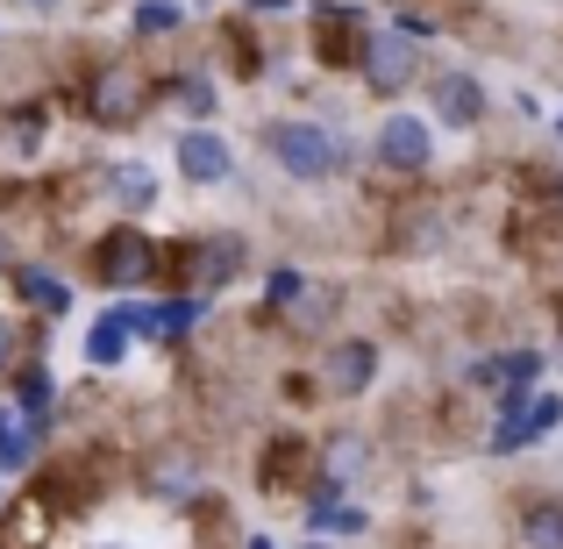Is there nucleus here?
I'll list each match as a JSON object with an SVG mask.
<instances>
[{"label": "nucleus", "mask_w": 563, "mask_h": 549, "mask_svg": "<svg viewBox=\"0 0 563 549\" xmlns=\"http://www.w3.org/2000/svg\"><path fill=\"white\" fill-rule=\"evenodd\" d=\"M179 108L186 114H214V86H207V79H179Z\"/></svg>", "instance_id": "19"}, {"label": "nucleus", "mask_w": 563, "mask_h": 549, "mask_svg": "<svg viewBox=\"0 0 563 549\" xmlns=\"http://www.w3.org/2000/svg\"><path fill=\"white\" fill-rule=\"evenodd\" d=\"M29 457H36V428H29L22 414H14V421L0 428V471H22Z\"/></svg>", "instance_id": "14"}, {"label": "nucleus", "mask_w": 563, "mask_h": 549, "mask_svg": "<svg viewBox=\"0 0 563 549\" xmlns=\"http://www.w3.org/2000/svg\"><path fill=\"white\" fill-rule=\"evenodd\" d=\"M307 549H329V542H307Z\"/></svg>", "instance_id": "22"}, {"label": "nucleus", "mask_w": 563, "mask_h": 549, "mask_svg": "<svg viewBox=\"0 0 563 549\" xmlns=\"http://www.w3.org/2000/svg\"><path fill=\"white\" fill-rule=\"evenodd\" d=\"M413 51H421V43L399 36V29L385 22V29H372V43H364V72H372L385 94H399V86L413 79Z\"/></svg>", "instance_id": "4"}, {"label": "nucleus", "mask_w": 563, "mask_h": 549, "mask_svg": "<svg viewBox=\"0 0 563 549\" xmlns=\"http://www.w3.org/2000/svg\"><path fill=\"white\" fill-rule=\"evenodd\" d=\"M250 549H272V542H250Z\"/></svg>", "instance_id": "23"}, {"label": "nucleus", "mask_w": 563, "mask_h": 549, "mask_svg": "<svg viewBox=\"0 0 563 549\" xmlns=\"http://www.w3.org/2000/svg\"><path fill=\"white\" fill-rule=\"evenodd\" d=\"M235 272H243V243H235V235H221V243L200 250V286H229Z\"/></svg>", "instance_id": "12"}, {"label": "nucleus", "mask_w": 563, "mask_h": 549, "mask_svg": "<svg viewBox=\"0 0 563 549\" xmlns=\"http://www.w3.org/2000/svg\"><path fill=\"white\" fill-rule=\"evenodd\" d=\"M100 186L114 193V207H122V215H151V207L165 200V186H157L151 165H108V172H100Z\"/></svg>", "instance_id": "9"}, {"label": "nucleus", "mask_w": 563, "mask_h": 549, "mask_svg": "<svg viewBox=\"0 0 563 549\" xmlns=\"http://www.w3.org/2000/svg\"><path fill=\"white\" fill-rule=\"evenodd\" d=\"M93 114H100L108 129L136 122V114H143V79H136V72H108V79L93 86Z\"/></svg>", "instance_id": "10"}, {"label": "nucleus", "mask_w": 563, "mask_h": 549, "mask_svg": "<svg viewBox=\"0 0 563 549\" xmlns=\"http://www.w3.org/2000/svg\"><path fill=\"white\" fill-rule=\"evenodd\" d=\"M122 358H129V329L114 315H100L93 329H86V364H93V371H114Z\"/></svg>", "instance_id": "11"}, {"label": "nucleus", "mask_w": 563, "mask_h": 549, "mask_svg": "<svg viewBox=\"0 0 563 549\" xmlns=\"http://www.w3.org/2000/svg\"><path fill=\"white\" fill-rule=\"evenodd\" d=\"M428 100H435L442 129H478V114H485V86L471 79V72H442V79L428 86Z\"/></svg>", "instance_id": "5"}, {"label": "nucleus", "mask_w": 563, "mask_h": 549, "mask_svg": "<svg viewBox=\"0 0 563 549\" xmlns=\"http://www.w3.org/2000/svg\"><path fill=\"white\" fill-rule=\"evenodd\" d=\"M528 549H563V514L556 507H536V514H528Z\"/></svg>", "instance_id": "16"}, {"label": "nucleus", "mask_w": 563, "mask_h": 549, "mask_svg": "<svg viewBox=\"0 0 563 549\" xmlns=\"http://www.w3.org/2000/svg\"><path fill=\"white\" fill-rule=\"evenodd\" d=\"M22 8H57V0H22Z\"/></svg>", "instance_id": "21"}, {"label": "nucleus", "mask_w": 563, "mask_h": 549, "mask_svg": "<svg viewBox=\"0 0 563 549\" xmlns=\"http://www.w3.org/2000/svg\"><path fill=\"white\" fill-rule=\"evenodd\" d=\"M151 257H157V250L143 243V235L122 229V235H108V243L93 250V272H100V286H136V278L151 272Z\"/></svg>", "instance_id": "7"}, {"label": "nucleus", "mask_w": 563, "mask_h": 549, "mask_svg": "<svg viewBox=\"0 0 563 549\" xmlns=\"http://www.w3.org/2000/svg\"><path fill=\"white\" fill-rule=\"evenodd\" d=\"M22 300H36V307H65L71 293H65V278H51V272H22Z\"/></svg>", "instance_id": "17"}, {"label": "nucleus", "mask_w": 563, "mask_h": 549, "mask_svg": "<svg viewBox=\"0 0 563 549\" xmlns=\"http://www.w3.org/2000/svg\"><path fill=\"white\" fill-rule=\"evenodd\" d=\"M51 399H57L51 371H43V364H29V371H22V421L36 428V436H43V414H51Z\"/></svg>", "instance_id": "13"}, {"label": "nucleus", "mask_w": 563, "mask_h": 549, "mask_svg": "<svg viewBox=\"0 0 563 549\" xmlns=\"http://www.w3.org/2000/svg\"><path fill=\"white\" fill-rule=\"evenodd\" d=\"M556 136H563V114H556Z\"/></svg>", "instance_id": "24"}, {"label": "nucleus", "mask_w": 563, "mask_h": 549, "mask_svg": "<svg viewBox=\"0 0 563 549\" xmlns=\"http://www.w3.org/2000/svg\"><path fill=\"white\" fill-rule=\"evenodd\" d=\"M372 371H378V343H335L329 364H321V378H329V393L357 399L364 385H372Z\"/></svg>", "instance_id": "8"}, {"label": "nucleus", "mask_w": 563, "mask_h": 549, "mask_svg": "<svg viewBox=\"0 0 563 549\" xmlns=\"http://www.w3.org/2000/svg\"><path fill=\"white\" fill-rule=\"evenodd\" d=\"M43 129H51V122H43V108H22V114L8 122V151H14V157H29V151L43 143Z\"/></svg>", "instance_id": "15"}, {"label": "nucleus", "mask_w": 563, "mask_h": 549, "mask_svg": "<svg viewBox=\"0 0 563 549\" xmlns=\"http://www.w3.org/2000/svg\"><path fill=\"white\" fill-rule=\"evenodd\" d=\"M264 151H272L292 179H329V172L350 165V151L321 122H272V129H264Z\"/></svg>", "instance_id": "1"}, {"label": "nucleus", "mask_w": 563, "mask_h": 549, "mask_svg": "<svg viewBox=\"0 0 563 549\" xmlns=\"http://www.w3.org/2000/svg\"><path fill=\"white\" fill-rule=\"evenodd\" d=\"M114 321H122L129 336H151V343H172V336H186L192 321L207 315V300H129V307H108Z\"/></svg>", "instance_id": "2"}, {"label": "nucleus", "mask_w": 563, "mask_h": 549, "mask_svg": "<svg viewBox=\"0 0 563 549\" xmlns=\"http://www.w3.org/2000/svg\"><path fill=\"white\" fill-rule=\"evenodd\" d=\"M372 151H378V165H393V172H421L428 157H435V136H428L421 114H385Z\"/></svg>", "instance_id": "3"}, {"label": "nucleus", "mask_w": 563, "mask_h": 549, "mask_svg": "<svg viewBox=\"0 0 563 549\" xmlns=\"http://www.w3.org/2000/svg\"><path fill=\"white\" fill-rule=\"evenodd\" d=\"M179 172L192 186H221L235 172V151L214 136V129H186V136H179Z\"/></svg>", "instance_id": "6"}, {"label": "nucleus", "mask_w": 563, "mask_h": 549, "mask_svg": "<svg viewBox=\"0 0 563 549\" xmlns=\"http://www.w3.org/2000/svg\"><path fill=\"white\" fill-rule=\"evenodd\" d=\"M264 300H272V307L300 300V272H272V278H264Z\"/></svg>", "instance_id": "20"}, {"label": "nucleus", "mask_w": 563, "mask_h": 549, "mask_svg": "<svg viewBox=\"0 0 563 549\" xmlns=\"http://www.w3.org/2000/svg\"><path fill=\"white\" fill-rule=\"evenodd\" d=\"M136 29H143V36H165V29H179V8H172V0H143Z\"/></svg>", "instance_id": "18"}]
</instances>
